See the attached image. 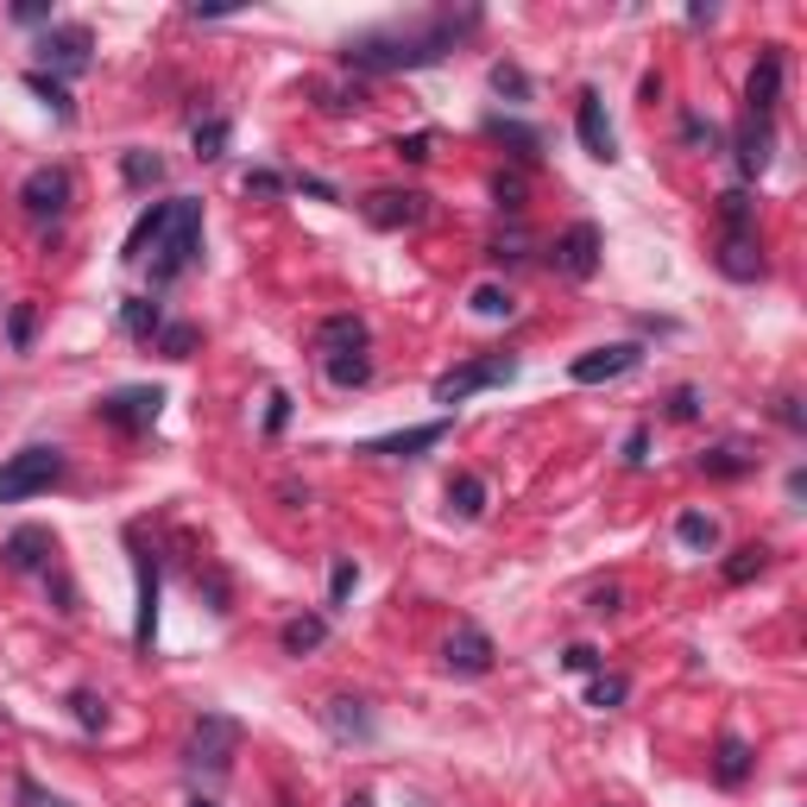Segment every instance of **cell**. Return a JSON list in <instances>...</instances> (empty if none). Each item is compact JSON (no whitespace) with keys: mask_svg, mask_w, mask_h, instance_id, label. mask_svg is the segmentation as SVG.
I'll return each mask as SVG.
<instances>
[{"mask_svg":"<svg viewBox=\"0 0 807 807\" xmlns=\"http://www.w3.org/2000/svg\"><path fill=\"white\" fill-rule=\"evenodd\" d=\"M480 7H430V13H411V20L373 26V32H354L341 44V63L354 77H397V70H430L442 63L461 39L480 32Z\"/></svg>","mask_w":807,"mask_h":807,"instance_id":"6da1fadb","label":"cell"},{"mask_svg":"<svg viewBox=\"0 0 807 807\" xmlns=\"http://www.w3.org/2000/svg\"><path fill=\"white\" fill-rule=\"evenodd\" d=\"M196 265H202V202L171 196L164 202V221H158V234H152V253H145L152 291H171V284L190 278Z\"/></svg>","mask_w":807,"mask_h":807,"instance_id":"7a4b0ae2","label":"cell"},{"mask_svg":"<svg viewBox=\"0 0 807 807\" xmlns=\"http://www.w3.org/2000/svg\"><path fill=\"white\" fill-rule=\"evenodd\" d=\"M240 738H246V726H240L234 713H202L196 726H190V738H183V769L196 783H221L240 757Z\"/></svg>","mask_w":807,"mask_h":807,"instance_id":"3957f363","label":"cell"},{"mask_svg":"<svg viewBox=\"0 0 807 807\" xmlns=\"http://www.w3.org/2000/svg\"><path fill=\"white\" fill-rule=\"evenodd\" d=\"M63 473H70V461H63V448H51V442H32V448L7 454V461H0V505H20V498L51 493Z\"/></svg>","mask_w":807,"mask_h":807,"instance_id":"277c9868","label":"cell"},{"mask_svg":"<svg viewBox=\"0 0 807 807\" xmlns=\"http://www.w3.org/2000/svg\"><path fill=\"white\" fill-rule=\"evenodd\" d=\"M517 379V354H480V360H467V366H448V373L430 385V397L435 404H467L473 392H486V385H512Z\"/></svg>","mask_w":807,"mask_h":807,"instance_id":"5b68a950","label":"cell"},{"mask_svg":"<svg viewBox=\"0 0 807 807\" xmlns=\"http://www.w3.org/2000/svg\"><path fill=\"white\" fill-rule=\"evenodd\" d=\"M158 411H164V385H120V392L95 397V416L120 435H152Z\"/></svg>","mask_w":807,"mask_h":807,"instance_id":"8992f818","label":"cell"},{"mask_svg":"<svg viewBox=\"0 0 807 807\" xmlns=\"http://www.w3.org/2000/svg\"><path fill=\"white\" fill-rule=\"evenodd\" d=\"M70 202H77V178H70L63 164H39V171L20 183V209L32 221H63Z\"/></svg>","mask_w":807,"mask_h":807,"instance_id":"52a82bcc","label":"cell"},{"mask_svg":"<svg viewBox=\"0 0 807 807\" xmlns=\"http://www.w3.org/2000/svg\"><path fill=\"white\" fill-rule=\"evenodd\" d=\"M360 221L379 228V234H404V228H423L430 221V196L423 190H373L360 202Z\"/></svg>","mask_w":807,"mask_h":807,"instance_id":"ba28073f","label":"cell"},{"mask_svg":"<svg viewBox=\"0 0 807 807\" xmlns=\"http://www.w3.org/2000/svg\"><path fill=\"white\" fill-rule=\"evenodd\" d=\"M498 650H493V637L473 625V618H461V625L448 631V644H442V669L461 675V682H480V675H493Z\"/></svg>","mask_w":807,"mask_h":807,"instance_id":"9c48e42d","label":"cell"},{"mask_svg":"<svg viewBox=\"0 0 807 807\" xmlns=\"http://www.w3.org/2000/svg\"><path fill=\"white\" fill-rule=\"evenodd\" d=\"M0 562H7V574H32V581H44V574L58 568V536L39 531V524H20V531L0 543Z\"/></svg>","mask_w":807,"mask_h":807,"instance_id":"30bf717a","label":"cell"},{"mask_svg":"<svg viewBox=\"0 0 807 807\" xmlns=\"http://www.w3.org/2000/svg\"><path fill=\"white\" fill-rule=\"evenodd\" d=\"M89 51H95V32L89 26H44V39H39V58L51 63V77H82L89 70Z\"/></svg>","mask_w":807,"mask_h":807,"instance_id":"8fae6325","label":"cell"},{"mask_svg":"<svg viewBox=\"0 0 807 807\" xmlns=\"http://www.w3.org/2000/svg\"><path fill=\"white\" fill-rule=\"evenodd\" d=\"M442 442H448V416H435V423H416V430L373 435V442H360L354 454H373V461H416L423 448H442Z\"/></svg>","mask_w":807,"mask_h":807,"instance_id":"7c38bea8","label":"cell"},{"mask_svg":"<svg viewBox=\"0 0 807 807\" xmlns=\"http://www.w3.org/2000/svg\"><path fill=\"white\" fill-rule=\"evenodd\" d=\"M599 246H606V240H599V228H593V221H574L568 234L555 240V272L562 278H574V284H587L593 272H599Z\"/></svg>","mask_w":807,"mask_h":807,"instance_id":"4fadbf2b","label":"cell"},{"mask_svg":"<svg viewBox=\"0 0 807 807\" xmlns=\"http://www.w3.org/2000/svg\"><path fill=\"white\" fill-rule=\"evenodd\" d=\"M769 158H776V120H738V139H732V164H738V178L757 183L769 171Z\"/></svg>","mask_w":807,"mask_h":807,"instance_id":"5bb4252c","label":"cell"},{"mask_svg":"<svg viewBox=\"0 0 807 807\" xmlns=\"http://www.w3.org/2000/svg\"><path fill=\"white\" fill-rule=\"evenodd\" d=\"M644 366V347L637 341H618V347H593V354H581L568 366V379L574 385H606V379H625V373H637Z\"/></svg>","mask_w":807,"mask_h":807,"instance_id":"9a60e30c","label":"cell"},{"mask_svg":"<svg viewBox=\"0 0 807 807\" xmlns=\"http://www.w3.org/2000/svg\"><path fill=\"white\" fill-rule=\"evenodd\" d=\"M574 133H581L587 158H599V164H612V158H618V139H612V120H606V101H599V89H581V95H574Z\"/></svg>","mask_w":807,"mask_h":807,"instance_id":"2e32d148","label":"cell"},{"mask_svg":"<svg viewBox=\"0 0 807 807\" xmlns=\"http://www.w3.org/2000/svg\"><path fill=\"white\" fill-rule=\"evenodd\" d=\"M776 108H783V44H769L764 58H757V70H750V82H745V114L750 120H776Z\"/></svg>","mask_w":807,"mask_h":807,"instance_id":"e0dca14e","label":"cell"},{"mask_svg":"<svg viewBox=\"0 0 807 807\" xmlns=\"http://www.w3.org/2000/svg\"><path fill=\"white\" fill-rule=\"evenodd\" d=\"M133 568H139V612H133V650L152 656V637H158V555L133 543Z\"/></svg>","mask_w":807,"mask_h":807,"instance_id":"ac0fdd59","label":"cell"},{"mask_svg":"<svg viewBox=\"0 0 807 807\" xmlns=\"http://www.w3.org/2000/svg\"><path fill=\"white\" fill-rule=\"evenodd\" d=\"M713 265H719V278H732V284H757V278L769 272L757 234H726L719 246H713Z\"/></svg>","mask_w":807,"mask_h":807,"instance_id":"d6986e66","label":"cell"},{"mask_svg":"<svg viewBox=\"0 0 807 807\" xmlns=\"http://www.w3.org/2000/svg\"><path fill=\"white\" fill-rule=\"evenodd\" d=\"M322 726L335 732L341 745H373L379 738V719L366 713V700H354V694H335V700L322 707Z\"/></svg>","mask_w":807,"mask_h":807,"instance_id":"ffe728a7","label":"cell"},{"mask_svg":"<svg viewBox=\"0 0 807 807\" xmlns=\"http://www.w3.org/2000/svg\"><path fill=\"white\" fill-rule=\"evenodd\" d=\"M366 347V322L360 315H322L315 322V354L329 360V354H360Z\"/></svg>","mask_w":807,"mask_h":807,"instance_id":"44dd1931","label":"cell"},{"mask_svg":"<svg viewBox=\"0 0 807 807\" xmlns=\"http://www.w3.org/2000/svg\"><path fill=\"white\" fill-rule=\"evenodd\" d=\"M750 745L738 738V732H719V750H713V783L719 788H745L750 783Z\"/></svg>","mask_w":807,"mask_h":807,"instance_id":"7402d4cb","label":"cell"},{"mask_svg":"<svg viewBox=\"0 0 807 807\" xmlns=\"http://www.w3.org/2000/svg\"><path fill=\"white\" fill-rule=\"evenodd\" d=\"M694 467L707 473V480H745V473H757V448H745V442H719V448H707Z\"/></svg>","mask_w":807,"mask_h":807,"instance_id":"603a6c76","label":"cell"},{"mask_svg":"<svg viewBox=\"0 0 807 807\" xmlns=\"http://www.w3.org/2000/svg\"><path fill=\"white\" fill-rule=\"evenodd\" d=\"M486 133H493L498 145H512L517 164H536V158H543V133L524 127V120H512V114H486Z\"/></svg>","mask_w":807,"mask_h":807,"instance_id":"cb8c5ba5","label":"cell"},{"mask_svg":"<svg viewBox=\"0 0 807 807\" xmlns=\"http://www.w3.org/2000/svg\"><path fill=\"white\" fill-rule=\"evenodd\" d=\"M329 644V612H303V618H291V625L278 631V650L284 656H310Z\"/></svg>","mask_w":807,"mask_h":807,"instance_id":"d4e9b609","label":"cell"},{"mask_svg":"<svg viewBox=\"0 0 807 807\" xmlns=\"http://www.w3.org/2000/svg\"><path fill=\"white\" fill-rule=\"evenodd\" d=\"M448 517L454 524H480L486 517V480L480 473H454L448 480Z\"/></svg>","mask_w":807,"mask_h":807,"instance_id":"484cf974","label":"cell"},{"mask_svg":"<svg viewBox=\"0 0 807 807\" xmlns=\"http://www.w3.org/2000/svg\"><path fill=\"white\" fill-rule=\"evenodd\" d=\"M120 329L133 341H158V329H164V310H158L152 296H127L120 303Z\"/></svg>","mask_w":807,"mask_h":807,"instance_id":"4316f807","label":"cell"},{"mask_svg":"<svg viewBox=\"0 0 807 807\" xmlns=\"http://www.w3.org/2000/svg\"><path fill=\"white\" fill-rule=\"evenodd\" d=\"M120 178L133 183V190H158V183H164V158L145 152V145H127V152H120Z\"/></svg>","mask_w":807,"mask_h":807,"instance_id":"83f0119b","label":"cell"},{"mask_svg":"<svg viewBox=\"0 0 807 807\" xmlns=\"http://www.w3.org/2000/svg\"><path fill=\"white\" fill-rule=\"evenodd\" d=\"M322 373H329V385H341V392H360V385L373 379V354H366V347H360V354H329Z\"/></svg>","mask_w":807,"mask_h":807,"instance_id":"f1b7e54d","label":"cell"},{"mask_svg":"<svg viewBox=\"0 0 807 807\" xmlns=\"http://www.w3.org/2000/svg\"><path fill=\"white\" fill-rule=\"evenodd\" d=\"M26 89H32V95H39L44 108H51V114L63 120V127L77 120V101H70V89H63V77H51V70H26Z\"/></svg>","mask_w":807,"mask_h":807,"instance_id":"f546056e","label":"cell"},{"mask_svg":"<svg viewBox=\"0 0 807 807\" xmlns=\"http://www.w3.org/2000/svg\"><path fill=\"white\" fill-rule=\"evenodd\" d=\"M764 568H769V549H764V543H745V549H732L726 562H719L726 587H750V581H757Z\"/></svg>","mask_w":807,"mask_h":807,"instance_id":"4dcf8cb0","label":"cell"},{"mask_svg":"<svg viewBox=\"0 0 807 807\" xmlns=\"http://www.w3.org/2000/svg\"><path fill=\"white\" fill-rule=\"evenodd\" d=\"M719 221H726V234H750V228H757V202H750L745 183L719 190Z\"/></svg>","mask_w":807,"mask_h":807,"instance_id":"1f68e13d","label":"cell"},{"mask_svg":"<svg viewBox=\"0 0 807 807\" xmlns=\"http://www.w3.org/2000/svg\"><path fill=\"white\" fill-rule=\"evenodd\" d=\"M675 543L694 549V555H707L713 543H719V524H713L707 512H682V517H675Z\"/></svg>","mask_w":807,"mask_h":807,"instance_id":"d6a6232c","label":"cell"},{"mask_svg":"<svg viewBox=\"0 0 807 807\" xmlns=\"http://www.w3.org/2000/svg\"><path fill=\"white\" fill-rule=\"evenodd\" d=\"M228 139H234V127L221 114H209V120H196V133H190V145H196V158L202 164H215V158H228Z\"/></svg>","mask_w":807,"mask_h":807,"instance_id":"836d02e7","label":"cell"},{"mask_svg":"<svg viewBox=\"0 0 807 807\" xmlns=\"http://www.w3.org/2000/svg\"><path fill=\"white\" fill-rule=\"evenodd\" d=\"M467 310L480 315V322H505V315H517V303H512L505 284H480V291L467 296Z\"/></svg>","mask_w":807,"mask_h":807,"instance_id":"e575fe53","label":"cell"},{"mask_svg":"<svg viewBox=\"0 0 807 807\" xmlns=\"http://www.w3.org/2000/svg\"><path fill=\"white\" fill-rule=\"evenodd\" d=\"M63 707H70V719H77L82 732H101V726H108V700H101L95 688H70V700H63Z\"/></svg>","mask_w":807,"mask_h":807,"instance_id":"d590c367","label":"cell"},{"mask_svg":"<svg viewBox=\"0 0 807 807\" xmlns=\"http://www.w3.org/2000/svg\"><path fill=\"white\" fill-rule=\"evenodd\" d=\"M354 587H360V562H354V555H335V568H329V612L347 606Z\"/></svg>","mask_w":807,"mask_h":807,"instance_id":"8d00e7d4","label":"cell"},{"mask_svg":"<svg viewBox=\"0 0 807 807\" xmlns=\"http://www.w3.org/2000/svg\"><path fill=\"white\" fill-rule=\"evenodd\" d=\"M196 322H164V329H158V354L164 360H190L196 354Z\"/></svg>","mask_w":807,"mask_h":807,"instance_id":"74e56055","label":"cell"},{"mask_svg":"<svg viewBox=\"0 0 807 807\" xmlns=\"http://www.w3.org/2000/svg\"><path fill=\"white\" fill-rule=\"evenodd\" d=\"M625 700H631V682H625V675H593V682H587V707L612 713V707H625Z\"/></svg>","mask_w":807,"mask_h":807,"instance_id":"f35d334b","label":"cell"},{"mask_svg":"<svg viewBox=\"0 0 807 807\" xmlns=\"http://www.w3.org/2000/svg\"><path fill=\"white\" fill-rule=\"evenodd\" d=\"M493 95L531 101V77H524V63H512V58H498V63H493Z\"/></svg>","mask_w":807,"mask_h":807,"instance_id":"ab89813d","label":"cell"},{"mask_svg":"<svg viewBox=\"0 0 807 807\" xmlns=\"http://www.w3.org/2000/svg\"><path fill=\"white\" fill-rule=\"evenodd\" d=\"M32 335H39V310H32V303H13V310H7V347H13V354H26V347H32Z\"/></svg>","mask_w":807,"mask_h":807,"instance_id":"60d3db41","label":"cell"},{"mask_svg":"<svg viewBox=\"0 0 807 807\" xmlns=\"http://www.w3.org/2000/svg\"><path fill=\"white\" fill-rule=\"evenodd\" d=\"M44 593L58 599V612H63V618H77V612H82V593H77V581L63 574V562H58L51 574H44Z\"/></svg>","mask_w":807,"mask_h":807,"instance_id":"b9f144b4","label":"cell"},{"mask_svg":"<svg viewBox=\"0 0 807 807\" xmlns=\"http://www.w3.org/2000/svg\"><path fill=\"white\" fill-rule=\"evenodd\" d=\"M663 416H669V423H694V416H700V385H675V392L663 397Z\"/></svg>","mask_w":807,"mask_h":807,"instance_id":"7bdbcfd3","label":"cell"},{"mask_svg":"<svg viewBox=\"0 0 807 807\" xmlns=\"http://www.w3.org/2000/svg\"><path fill=\"white\" fill-rule=\"evenodd\" d=\"M493 196H498V209H505V215H524V178H517V171H498V178H493Z\"/></svg>","mask_w":807,"mask_h":807,"instance_id":"ee69618b","label":"cell"},{"mask_svg":"<svg viewBox=\"0 0 807 807\" xmlns=\"http://www.w3.org/2000/svg\"><path fill=\"white\" fill-rule=\"evenodd\" d=\"M682 139H688L694 152H719V127H713V120H700V114L682 120Z\"/></svg>","mask_w":807,"mask_h":807,"instance_id":"f6af8a7d","label":"cell"},{"mask_svg":"<svg viewBox=\"0 0 807 807\" xmlns=\"http://www.w3.org/2000/svg\"><path fill=\"white\" fill-rule=\"evenodd\" d=\"M392 152L404 158V164H430V152H435V133H430V127H423V133H411V139H397Z\"/></svg>","mask_w":807,"mask_h":807,"instance_id":"bcb514c9","label":"cell"},{"mask_svg":"<svg viewBox=\"0 0 807 807\" xmlns=\"http://www.w3.org/2000/svg\"><path fill=\"white\" fill-rule=\"evenodd\" d=\"M291 178H278V171H246V196H284Z\"/></svg>","mask_w":807,"mask_h":807,"instance_id":"7dc6e473","label":"cell"},{"mask_svg":"<svg viewBox=\"0 0 807 807\" xmlns=\"http://www.w3.org/2000/svg\"><path fill=\"white\" fill-rule=\"evenodd\" d=\"M284 423H291V392H272L265 397V435H284Z\"/></svg>","mask_w":807,"mask_h":807,"instance_id":"c3c4849f","label":"cell"},{"mask_svg":"<svg viewBox=\"0 0 807 807\" xmlns=\"http://www.w3.org/2000/svg\"><path fill=\"white\" fill-rule=\"evenodd\" d=\"M562 669L593 675V669H599V650H593V644H568V650H562Z\"/></svg>","mask_w":807,"mask_h":807,"instance_id":"681fc988","label":"cell"},{"mask_svg":"<svg viewBox=\"0 0 807 807\" xmlns=\"http://www.w3.org/2000/svg\"><path fill=\"white\" fill-rule=\"evenodd\" d=\"M776 423H783V430H795V435H801L807 430V416H801V397H776Z\"/></svg>","mask_w":807,"mask_h":807,"instance_id":"f907efd6","label":"cell"},{"mask_svg":"<svg viewBox=\"0 0 807 807\" xmlns=\"http://www.w3.org/2000/svg\"><path fill=\"white\" fill-rule=\"evenodd\" d=\"M196 587H209V612H228V574H221V568H209Z\"/></svg>","mask_w":807,"mask_h":807,"instance_id":"816d5d0a","label":"cell"},{"mask_svg":"<svg viewBox=\"0 0 807 807\" xmlns=\"http://www.w3.org/2000/svg\"><path fill=\"white\" fill-rule=\"evenodd\" d=\"M291 190H303V196H315V202H341V190L329 178H291Z\"/></svg>","mask_w":807,"mask_h":807,"instance_id":"f5cc1de1","label":"cell"},{"mask_svg":"<svg viewBox=\"0 0 807 807\" xmlns=\"http://www.w3.org/2000/svg\"><path fill=\"white\" fill-rule=\"evenodd\" d=\"M650 461V430H631L625 435V467H644Z\"/></svg>","mask_w":807,"mask_h":807,"instance_id":"db71d44e","label":"cell"},{"mask_svg":"<svg viewBox=\"0 0 807 807\" xmlns=\"http://www.w3.org/2000/svg\"><path fill=\"white\" fill-rule=\"evenodd\" d=\"M13 20H20V26H51V0H20V7H13Z\"/></svg>","mask_w":807,"mask_h":807,"instance_id":"11a10c76","label":"cell"},{"mask_svg":"<svg viewBox=\"0 0 807 807\" xmlns=\"http://www.w3.org/2000/svg\"><path fill=\"white\" fill-rule=\"evenodd\" d=\"M618 606H625V593H618V587H599V593L587 599V612H593V618H612Z\"/></svg>","mask_w":807,"mask_h":807,"instance_id":"9f6ffc18","label":"cell"},{"mask_svg":"<svg viewBox=\"0 0 807 807\" xmlns=\"http://www.w3.org/2000/svg\"><path fill=\"white\" fill-rule=\"evenodd\" d=\"M278 498H284L291 512H303V505H310V486H296V480H278Z\"/></svg>","mask_w":807,"mask_h":807,"instance_id":"6f0895ef","label":"cell"},{"mask_svg":"<svg viewBox=\"0 0 807 807\" xmlns=\"http://www.w3.org/2000/svg\"><path fill=\"white\" fill-rule=\"evenodd\" d=\"M341 807H379V801H373V788H354V795H347Z\"/></svg>","mask_w":807,"mask_h":807,"instance_id":"680465c9","label":"cell"},{"mask_svg":"<svg viewBox=\"0 0 807 807\" xmlns=\"http://www.w3.org/2000/svg\"><path fill=\"white\" fill-rule=\"evenodd\" d=\"M190 807H221V801H209V795H196V801H190Z\"/></svg>","mask_w":807,"mask_h":807,"instance_id":"91938a15","label":"cell"},{"mask_svg":"<svg viewBox=\"0 0 807 807\" xmlns=\"http://www.w3.org/2000/svg\"><path fill=\"white\" fill-rule=\"evenodd\" d=\"M44 807H70V801H44Z\"/></svg>","mask_w":807,"mask_h":807,"instance_id":"94428289","label":"cell"}]
</instances>
